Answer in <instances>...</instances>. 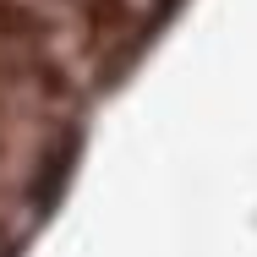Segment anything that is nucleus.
Here are the masks:
<instances>
[{
  "label": "nucleus",
  "mask_w": 257,
  "mask_h": 257,
  "mask_svg": "<svg viewBox=\"0 0 257 257\" xmlns=\"http://www.w3.org/2000/svg\"><path fill=\"white\" fill-rule=\"evenodd\" d=\"M55 33H60V22L39 0H0V60L55 50Z\"/></svg>",
  "instance_id": "nucleus-1"
},
{
  "label": "nucleus",
  "mask_w": 257,
  "mask_h": 257,
  "mask_svg": "<svg viewBox=\"0 0 257 257\" xmlns=\"http://www.w3.org/2000/svg\"><path fill=\"white\" fill-rule=\"evenodd\" d=\"M82 6V17H88V39L93 44H104L126 17H132V0H77Z\"/></svg>",
  "instance_id": "nucleus-2"
},
{
  "label": "nucleus",
  "mask_w": 257,
  "mask_h": 257,
  "mask_svg": "<svg viewBox=\"0 0 257 257\" xmlns=\"http://www.w3.org/2000/svg\"><path fill=\"white\" fill-rule=\"evenodd\" d=\"M11 109V88H6V77H0V115Z\"/></svg>",
  "instance_id": "nucleus-4"
},
{
  "label": "nucleus",
  "mask_w": 257,
  "mask_h": 257,
  "mask_svg": "<svg viewBox=\"0 0 257 257\" xmlns=\"http://www.w3.org/2000/svg\"><path fill=\"white\" fill-rule=\"evenodd\" d=\"M6 164H11V143H6V132H0V181H6Z\"/></svg>",
  "instance_id": "nucleus-3"
}]
</instances>
